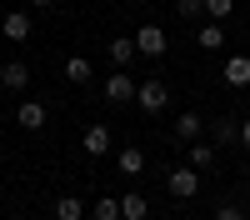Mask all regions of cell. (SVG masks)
Masks as SVG:
<instances>
[{
  "label": "cell",
  "mask_w": 250,
  "mask_h": 220,
  "mask_svg": "<svg viewBox=\"0 0 250 220\" xmlns=\"http://www.w3.org/2000/svg\"><path fill=\"white\" fill-rule=\"evenodd\" d=\"M100 95H105L110 105H130V100H135V85H130V75H125V70H115V75L105 80V90H100Z\"/></svg>",
  "instance_id": "cell-6"
},
{
  "label": "cell",
  "mask_w": 250,
  "mask_h": 220,
  "mask_svg": "<svg viewBox=\"0 0 250 220\" xmlns=\"http://www.w3.org/2000/svg\"><path fill=\"white\" fill-rule=\"evenodd\" d=\"M145 215H150V200H145V195H120V220H145Z\"/></svg>",
  "instance_id": "cell-15"
},
{
  "label": "cell",
  "mask_w": 250,
  "mask_h": 220,
  "mask_svg": "<svg viewBox=\"0 0 250 220\" xmlns=\"http://www.w3.org/2000/svg\"><path fill=\"white\" fill-rule=\"evenodd\" d=\"M165 190H170L175 200H195L200 170H195V165H170V170H165Z\"/></svg>",
  "instance_id": "cell-1"
},
{
  "label": "cell",
  "mask_w": 250,
  "mask_h": 220,
  "mask_svg": "<svg viewBox=\"0 0 250 220\" xmlns=\"http://www.w3.org/2000/svg\"><path fill=\"white\" fill-rule=\"evenodd\" d=\"M175 15L180 20H200L205 15V0H175Z\"/></svg>",
  "instance_id": "cell-20"
},
{
  "label": "cell",
  "mask_w": 250,
  "mask_h": 220,
  "mask_svg": "<svg viewBox=\"0 0 250 220\" xmlns=\"http://www.w3.org/2000/svg\"><path fill=\"white\" fill-rule=\"evenodd\" d=\"M200 130H205V120H200L195 110H180V115H175V125H170V135H175V140H185V145H195Z\"/></svg>",
  "instance_id": "cell-7"
},
{
  "label": "cell",
  "mask_w": 250,
  "mask_h": 220,
  "mask_svg": "<svg viewBox=\"0 0 250 220\" xmlns=\"http://www.w3.org/2000/svg\"><path fill=\"white\" fill-rule=\"evenodd\" d=\"M80 145H85V155H90V160H100V155H110L115 135H110V125H90L85 135H80Z\"/></svg>",
  "instance_id": "cell-5"
},
{
  "label": "cell",
  "mask_w": 250,
  "mask_h": 220,
  "mask_svg": "<svg viewBox=\"0 0 250 220\" xmlns=\"http://www.w3.org/2000/svg\"><path fill=\"white\" fill-rule=\"evenodd\" d=\"M0 85L5 90H25L30 85V65L25 60H5V65H0Z\"/></svg>",
  "instance_id": "cell-8"
},
{
  "label": "cell",
  "mask_w": 250,
  "mask_h": 220,
  "mask_svg": "<svg viewBox=\"0 0 250 220\" xmlns=\"http://www.w3.org/2000/svg\"><path fill=\"white\" fill-rule=\"evenodd\" d=\"M65 80H70V85H85V80H95V65L85 55H70L65 60Z\"/></svg>",
  "instance_id": "cell-14"
},
{
  "label": "cell",
  "mask_w": 250,
  "mask_h": 220,
  "mask_svg": "<svg viewBox=\"0 0 250 220\" xmlns=\"http://www.w3.org/2000/svg\"><path fill=\"white\" fill-rule=\"evenodd\" d=\"M225 85H235V90H245L250 85V55H230V60H225Z\"/></svg>",
  "instance_id": "cell-10"
},
{
  "label": "cell",
  "mask_w": 250,
  "mask_h": 220,
  "mask_svg": "<svg viewBox=\"0 0 250 220\" xmlns=\"http://www.w3.org/2000/svg\"><path fill=\"white\" fill-rule=\"evenodd\" d=\"M215 220H250V210H240V205H220Z\"/></svg>",
  "instance_id": "cell-22"
},
{
  "label": "cell",
  "mask_w": 250,
  "mask_h": 220,
  "mask_svg": "<svg viewBox=\"0 0 250 220\" xmlns=\"http://www.w3.org/2000/svg\"><path fill=\"white\" fill-rule=\"evenodd\" d=\"M235 10V0H205V20H225Z\"/></svg>",
  "instance_id": "cell-21"
},
{
  "label": "cell",
  "mask_w": 250,
  "mask_h": 220,
  "mask_svg": "<svg viewBox=\"0 0 250 220\" xmlns=\"http://www.w3.org/2000/svg\"><path fill=\"white\" fill-rule=\"evenodd\" d=\"M30 30H35V20H30V10H10L5 20H0V35H5L10 45H25V40H30Z\"/></svg>",
  "instance_id": "cell-4"
},
{
  "label": "cell",
  "mask_w": 250,
  "mask_h": 220,
  "mask_svg": "<svg viewBox=\"0 0 250 220\" xmlns=\"http://www.w3.org/2000/svg\"><path fill=\"white\" fill-rule=\"evenodd\" d=\"M30 5H35V10H50V5H55V0H30Z\"/></svg>",
  "instance_id": "cell-24"
},
{
  "label": "cell",
  "mask_w": 250,
  "mask_h": 220,
  "mask_svg": "<svg viewBox=\"0 0 250 220\" xmlns=\"http://www.w3.org/2000/svg\"><path fill=\"white\" fill-rule=\"evenodd\" d=\"M15 125L20 130H40L45 125V105H40V100H25V105L15 110Z\"/></svg>",
  "instance_id": "cell-12"
},
{
  "label": "cell",
  "mask_w": 250,
  "mask_h": 220,
  "mask_svg": "<svg viewBox=\"0 0 250 220\" xmlns=\"http://www.w3.org/2000/svg\"><path fill=\"white\" fill-rule=\"evenodd\" d=\"M135 100H140L145 115H160L170 105V85H165V80H145V85H135Z\"/></svg>",
  "instance_id": "cell-2"
},
{
  "label": "cell",
  "mask_w": 250,
  "mask_h": 220,
  "mask_svg": "<svg viewBox=\"0 0 250 220\" xmlns=\"http://www.w3.org/2000/svg\"><path fill=\"white\" fill-rule=\"evenodd\" d=\"M105 55H110V65H115V70H125V65H130L140 50H135V40H130V35H115L110 45H105Z\"/></svg>",
  "instance_id": "cell-9"
},
{
  "label": "cell",
  "mask_w": 250,
  "mask_h": 220,
  "mask_svg": "<svg viewBox=\"0 0 250 220\" xmlns=\"http://www.w3.org/2000/svg\"><path fill=\"white\" fill-rule=\"evenodd\" d=\"M90 220H120V200H110V195H100L95 205H90Z\"/></svg>",
  "instance_id": "cell-19"
},
{
  "label": "cell",
  "mask_w": 250,
  "mask_h": 220,
  "mask_svg": "<svg viewBox=\"0 0 250 220\" xmlns=\"http://www.w3.org/2000/svg\"><path fill=\"white\" fill-rule=\"evenodd\" d=\"M240 145L250 150V120H240Z\"/></svg>",
  "instance_id": "cell-23"
},
{
  "label": "cell",
  "mask_w": 250,
  "mask_h": 220,
  "mask_svg": "<svg viewBox=\"0 0 250 220\" xmlns=\"http://www.w3.org/2000/svg\"><path fill=\"white\" fill-rule=\"evenodd\" d=\"M55 220H85V200L80 195H60L55 200Z\"/></svg>",
  "instance_id": "cell-16"
},
{
  "label": "cell",
  "mask_w": 250,
  "mask_h": 220,
  "mask_svg": "<svg viewBox=\"0 0 250 220\" xmlns=\"http://www.w3.org/2000/svg\"><path fill=\"white\" fill-rule=\"evenodd\" d=\"M135 50H140L145 60H160L165 50H170V40H165L160 25H140V30H135Z\"/></svg>",
  "instance_id": "cell-3"
},
{
  "label": "cell",
  "mask_w": 250,
  "mask_h": 220,
  "mask_svg": "<svg viewBox=\"0 0 250 220\" xmlns=\"http://www.w3.org/2000/svg\"><path fill=\"white\" fill-rule=\"evenodd\" d=\"M210 140H215V145H240V125H235V120H215V125H210Z\"/></svg>",
  "instance_id": "cell-17"
},
{
  "label": "cell",
  "mask_w": 250,
  "mask_h": 220,
  "mask_svg": "<svg viewBox=\"0 0 250 220\" xmlns=\"http://www.w3.org/2000/svg\"><path fill=\"white\" fill-rule=\"evenodd\" d=\"M115 170H120L125 180H135V175L145 170V150H135V145H125V150H115Z\"/></svg>",
  "instance_id": "cell-11"
},
{
  "label": "cell",
  "mask_w": 250,
  "mask_h": 220,
  "mask_svg": "<svg viewBox=\"0 0 250 220\" xmlns=\"http://www.w3.org/2000/svg\"><path fill=\"white\" fill-rule=\"evenodd\" d=\"M190 165H195V170H210V165H215V140H210V145L195 140V145H190Z\"/></svg>",
  "instance_id": "cell-18"
},
{
  "label": "cell",
  "mask_w": 250,
  "mask_h": 220,
  "mask_svg": "<svg viewBox=\"0 0 250 220\" xmlns=\"http://www.w3.org/2000/svg\"><path fill=\"white\" fill-rule=\"evenodd\" d=\"M195 45H200V50H220V45H225V30H220V20H205V25L195 30Z\"/></svg>",
  "instance_id": "cell-13"
}]
</instances>
